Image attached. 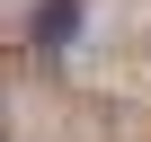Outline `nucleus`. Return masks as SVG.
I'll list each match as a JSON object with an SVG mask.
<instances>
[{
	"label": "nucleus",
	"mask_w": 151,
	"mask_h": 142,
	"mask_svg": "<svg viewBox=\"0 0 151 142\" xmlns=\"http://www.w3.org/2000/svg\"><path fill=\"white\" fill-rule=\"evenodd\" d=\"M71 27H80V0H45V9H36V53H62Z\"/></svg>",
	"instance_id": "nucleus-1"
}]
</instances>
